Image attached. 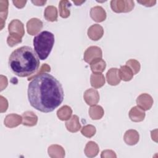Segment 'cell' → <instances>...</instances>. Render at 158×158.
<instances>
[{"label": "cell", "instance_id": "cell-16", "mask_svg": "<svg viewBox=\"0 0 158 158\" xmlns=\"http://www.w3.org/2000/svg\"><path fill=\"white\" fill-rule=\"evenodd\" d=\"M105 83L104 75L101 73H93L91 75V85L92 86L98 88L102 86Z\"/></svg>", "mask_w": 158, "mask_h": 158}, {"label": "cell", "instance_id": "cell-24", "mask_svg": "<svg viewBox=\"0 0 158 158\" xmlns=\"http://www.w3.org/2000/svg\"><path fill=\"white\" fill-rule=\"evenodd\" d=\"M89 113L92 119L97 120L100 119L102 117L104 114V111L101 106H94L89 109Z\"/></svg>", "mask_w": 158, "mask_h": 158}, {"label": "cell", "instance_id": "cell-2", "mask_svg": "<svg viewBox=\"0 0 158 158\" xmlns=\"http://www.w3.org/2000/svg\"><path fill=\"white\" fill-rule=\"evenodd\" d=\"M40 64V59L36 53L28 46L15 49L9 58L10 69L20 77H28L36 73Z\"/></svg>", "mask_w": 158, "mask_h": 158}, {"label": "cell", "instance_id": "cell-20", "mask_svg": "<svg viewBox=\"0 0 158 158\" xmlns=\"http://www.w3.org/2000/svg\"><path fill=\"white\" fill-rule=\"evenodd\" d=\"M65 125L67 130L71 132H76L78 131L81 127L78 117L75 115H73L70 120L65 123Z\"/></svg>", "mask_w": 158, "mask_h": 158}, {"label": "cell", "instance_id": "cell-30", "mask_svg": "<svg viewBox=\"0 0 158 158\" xmlns=\"http://www.w3.org/2000/svg\"><path fill=\"white\" fill-rule=\"evenodd\" d=\"M32 3H33L34 4H35L36 6H43L44 4H45L46 2V1H31Z\"/></svg>", "mask_w": 158, "mask_h": 158}, {"label": "cell", "instance_id": "cell-21", "mask_svg": "<svg viewBox=\"0 0 158 158\" xmlns=\"http://www.w3.org/2000/svg\"><path fill=\"white\" fill-rule=\"evenodd\" d=\"M118 74L120 79L123 81H130L133 75L132 70L127 65L121 66L120 69L118 70Z\"/></svg>", "mask_w": 158, "mask_h": 158}, {"label": "cell", "instance_id": "cell-14", "mask_svg": "<svg viewBox=\"0 0 158 158\" xmlns=\"http://www.w3.org/2000/svg\"><path fill=\"white\" fill-rule=\"evenodd\" d=\"M106 64L102 58H98L90 63V67L93 73L102 72L105 70Z\"/></svg>", "mask_w": 158, "mask_h": 158}, {"label": "cell", "instance_id": "cell-10", "mask_svg": "<svg viewBox=\"0 0 158 158\" xmlns=\"http://www.w3.org/2000/svg\"><path fill=\"white\" fill-rule=\"evenodd\" d=\"M104 33V30L102 27L98 25L94 24L91 26L88 30V35L92 40H98L100 39Z\"/></svg>", "mask_w": 158, "mask_h": 158}, {"label": "cell", "instance_id": "cell-9", "mask_svg": "<svg viewBox=\"0 0 158 158\" xmlns=\"http://www.w3.org/2000/svg\"><path fill=\"white\" fill-rule=\"evenodd\" d=\"M90 16L93 19V20L100 22L106 19V13L102 7L95 6L91 9Z\"/></svg>", "mask_w": 158, "mask_h": 158}, {"label": "cell", "instance_id": "cell-5", "mask_svg": "<svg viewBox=\"0 0 158 158\" xmlns=\"http://www.w3.org/2000/svg\"><path fill=\"white\" fill-rule=\"evenodd\" d=\"M102 58V51L98 46H91L88 48L84 53V60L90 64L93 60Z\"/></svg>", "mask_w": 158, "mask_h": 158}, {"label": "cell", "instance_id": "cell-1", "mask_svg": "<svg viewBox=\"0 0 158 158\" xmlns=\"http://www.w3.org/2000/svg\"><path fill=\"white\" fill-rule=\"evenodd\" d=\"M64 94L61 83L48 73L36 75L28 86V99L35 109L48 113L60 105Z\"/></svg>", "mask_w": 158, "mask_h": 158}, {"label": "cell", "instance_id": "cell-27", "mask_svg": "<svg viewBox=\"0 0 158 158\" xmlns=\"http://www.w3.org/2000/svg\"><path fill=\"white\" fill-rule=\"evenodd\" d=\"M21 41H22V36L15 35H9L7 40V44H9V46L11 47L14 46L17 43H21Z\"/></svg>", "mask_w": 158, "mask_h": 158}, {"label": "cell", "instance_id": "cell-6", "mask_svg": "<svg viewBox=\"0 0 158 158\" xmlns=\"http://www.w3.org/2000/svg\"><path fill=\"white\" fill-rule=\"evenodd\" d=\"M8 29L9 35H15L22 37L25 33L23 23L17 19H14L10 22Z\"/></svg>", "mask_w": 158, "mask_h": 158}, {"label": "cell", "instance_id": "cell-26", "mask_svg": "<svg viewBox=\"0 0 158 158\" xmlns=\"http://www.w3.org/2000/svg\"><path fill=\"white\" fill-rule=\"evenodd\" d=\"M81 132L84 136L90 138L95 134L96 128L94 126L91 125H86L83 127V128L81 130Z\"/></svg>", "mask_w": 158, "mask_h": 158}, {"label": "cell", "instance_id": "cell-18", "mask_svg": "<svg viewBox=\"0 0 158 158\" xmlns=\"http://www.w3.org/2000/svg\"><path fill=\"white\" fill-rule=\"evenodd\" d=\"M23 124L27 126H33L36 124L38 117L33 112L27 111L23 114Z\"/></svg>", "mask_w": 158, "mask_h": 158}, {"label": "cell", "instance_id": "cell-11", "mask_svg": "<svg viewBox=\"0 0 158 158\" xmlns=\"http://www.w3.org/2000/svg\"><path fill=\"white\" fill-rule=\"evenodd\" d=\"M84 99L88 105L96 104L99 99V96L98 91L93 89H87L84 94Z\"/></svg>", "mask_w": 158, "mask_h": 158}, {"label": "cell", "instance_id": "cell-28", "mask_svg": "<svg viewBox=\"0 0 158 158\" xmlns=\"http://www.w3.org/2000/svg\"><path fill=\"white\" fill-rule=\"evenodd\" d=\"M138 2L146 7H151L154 6L156 3V1H138Z\"/></svg>", "mask_w": 158, "mask_h": 158}, {"label": "cell", "instance_id": "cell-8", "mask_svg": "<svg viewBox=\"0 0 158 158\" xmlns=\"http://www.w3.org/2000/svg\"><path fill=\"white\" fill-rule=\"evenodd\" d=\"M136 103L138 107L141 108L143 110H148L151 107L153 101L152 98L149 95L144 93L138 97Z\"/></svg>", "mask_w": 158, "mask_h": 158}, {"label": "cell", "instance_id": "cell-29", "mask_svg": "<svg viewBox=\"0 0 158 158\" xmlns=\"http://www.w3.org/2000/svg\"><path fill=\"white\" fill-rule=\"evenodd\" d=\"M14 6L18 8L23 7L27 2V1H12Z\"/></svg>", "mask_w": 158, "mask_h": 158}, {"label": "cell", "instance_id": "cell-7", "mask_svg": "<svg viewBox=\"0 0 158 158\" xmlns=\"http://www.w3.org/2000/svg\"><path fill=\"white\" fill-rule=\"evenodd\" d=\"M43 27V22L36 18L30 19L27 23L28 33L31 35H35L41 30Z\"/></svg>", "mask_w": 158, "mask_h": 158}, {"label": "cell", "instance_id": "cell-31", "mask_svg": "<svg viewBox=\"0 0 158 158\" xmlns=\"http://www.w3.org/2000/svg\"><path fill=\"white\" fill-rule=\"evenodd\" d=\"M77 6H79V5H80V4H81L83 2H85V1H81V2H78V1H73Z\"/></svg>", "mask_w": 158, "mask_h": 158}, {"label": "cell", "instance_id": "cell-4", "mask_svg": "<svg viewBox=\"0 0 158 158\" xmlns=\"http://www.w3.org/2000/svg\"><path fill=\"white\" fill-rule=\"evenodd\" d=\"M135 4L133 1L113 0L110 1V7L113 11L119 12H128L134 7Z\"/></svg>", "mask_w": 158, "mask_h": 158}, {"label": "cell", "instance_id": "cell-13", "mask_svg": "<svg viewBox=\"0 0 158 158\" xmlns=\"http://www.w3.org/2000/svg\"><path fill=\"white\" fill-rule=\"evenodd\" d=\"M129 116L132 121L140 122L144 119L145 113L144 110L139 107H134L130 110Z\"/></svg>", "mask_w": 158, "mask_h": 158}, {"label": "cell", "instance_id": "cell-3", "mask_svg": "<svg viewBox=\"0 0 158 158\" xmlns=\"http://www.w3.org/2000/svg\"><path fill=\"white\" fill-rule=\"evenodd\" d=\"M54 44V35L50 31H43L33 38L35 51L41 60L48 58Z\"/></svg>", "mask_w": 158, "mask_h": 158}, {"label": "cell", "instance_id": "cell-15", "mask_svg": "<svg viewBox=\"0 0 158 158\" xmlns=\"http://www.w3.org/2000/svg\"><path fill=\"white\" fill-rule=\"evenodd\" d=\"M124 140L127 144L130 145L135 144L139 140V134L134 130H130L126 131L124 136Z\"/></svg>", "mask_w": 158, "mask_h": 158}, {"label": "cell", "instance_id": "cell-25", "mask_svg": "<svg viewBox=\"0 0 158 158\" xmlns=\"http://www.w3.org/2000/svg\"><path fill=\"white\" fill-rule=\"evenodd\" d=\"M126 65H127L131 69L133 75L136 74L139 71L140 64L137 60L135 59H130L128 61H127L126 63Z\"/></svg>", "mask_w": 158, "mask_h": 158}, {"label": "cell", "instance_id": "cell-17", "mask_svg": "<svg viewBox=\"0 0 158 158\" xmlns=\"http://www.w3.org/2000/svg\"><path fill=\"white\" fill-rule=\"evenodd\" d=\"M22 118L17 114H10L6 116L4 120V124L7 127H14L20 124Z\"/></svg>", "mask_w": 158, "mask_h": 158}, {"label": "cell", "instance_id": "cell-12", "mask_svg": "<svg viewBox=\"0 0 158 158\" xmlns=\"http://www.w3.org/2000/svg\"><path fill=\"white\" fill-rule=\"evenodd\" d=\"M107 80L110 85H117L120 81V78L118 74V70L116 68L110 69L106 74Z\"/></svg>", "mask_w": 158, "mask_h": 158}, {"label": "cell", "instance_id": "cell-22", "mask_svg": "<svg viewBox=\"0 0 158 158\" xmlns=\"http://www.w3.org/2000/svg\"><path fill=\"white\" fill-rule=\"evenodd\" d=\"M44 17L48 21H56L57 18V10L53 6H48L44 10Z\"/></svg>", "mask_w": 158, "mask_h": 158}, {"label": "cell", "instance_id": "cell-23", "mask_svg": "<svg viewBox=\"0 0 158 158\" xmlns=\"http://www.w3.org/2000/svg\"><path fill=\"white\" fill-rule=\"evenodd\" d=\"M72 110L71 108L67 106H65L57 110V114L58 117L60 120H68L70 118L72 114Z\"/></svg>", "mask_w": 158, "mask_h": 158}, {"label": "cell", "instance_id": "cell-19", "mask_svg": "<svg viewBox=\"0 0 158 158\" xmlns=\"http://www.w3.org/2000/svg\"><path fill=\"white\" fill-rule=\"evenodd\" d=\"M71 3L69 1L62 0L59 2V12L60 15L62 18H67L70 15V7H71Z\"/></svg>", "mask_w": 158, "mask_h": 158}]
</instances>
